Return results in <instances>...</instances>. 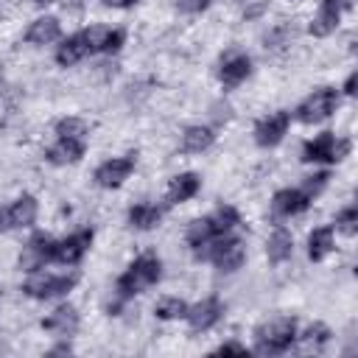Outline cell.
<instances>
[{"label": "cell", "mask_w": 358, "mask_h": 358, "mask_svg": "<svg viewBox=\"0 0 358 358\" xmlns=\"http://www.w3.org/2000/svg\"><path fill=\"white\" fill-rule=\"evenodd\" d=\"M238 224H241L238 210H235L232 204H221L215 213H210V215H201V218L190 221V227H187V232H185L187 246H190V249H193V255H196V252H199L201 246H207L213 238H221V235L232 232Z\"/></svg>", "instance_id": "obj_1"}, {"label": "cell", "mask_w": 358, "mask_h": 358, "mask_svg": "<svg viewBox=\"0 0 358 358\" xmlns=\"http://www.w3.org/2000/svg\"><path fill=\"white\" fill-rule=\"evenodd\" d=\"M162 277V260L157 255H140L137 260L129 263V268L115 280V291H117V299H131L137 294H143L145 288L157 285Z\"/></svg>", "instance_id": "obj_2"}, {"label": "cell", "mask_w": 358, "mask_h": 358, "mask_svg": "<svg viewBox=\"0 0 358 358\" xmlns=\"http://www.w3.org/2000/svg\"><path fill=\"white\" fill-rule=\"evenodd\" d=\"M296 341V319L291 316H277L255 330V352L257 355H280L291 350Z\"/></svg>", "instance_id": "obj_3"}, {"label": "cell", "mask_w": 358, "mask_h": 358, "mask_svg": "<svg viewBox=\"0 0 358 358\" xmlns=\"http://www.w3.org/2000/svg\"><path fill=\"white\" fill-rule=\"evenodd\" d=\"M196 257L199 260H210L218 271H238L243 266V260H246V246H243V241L238 235L227 232L221 238H213L207 246H201L196 252Z\"/></svg>", "instance_id": "obj_4"}, {"label": "cell", "mask_w": 358, "mask_h": 358, "mask_svg": "<svg viewBox=\"0 0 358 358\" xmlns=\"http://www.w3.org/2000/svg\"><path fill=\"white\" fill-rule=\"evenodd\" d=\"M78 274H42L34 271L31 280L22 282V294L31 299H53V296H64L76 288Z\"/></svg>", "instance_id": "obj_5"}, {"label": "cell", "mask_w": 358, "mask_h": 358, "mask_svg": "<svg viewBox=\"0 0 358 358\" xmlns=\"http://www.w3.org/2000/svg\"><path fill=\"white\" fill-rule=\"evenodd\" d=\"M336 106H338V92L333 87H319L294 109V117L299 123H308V126L322 123L324 117H330L336 112Z\"/></svg>", "instance_id": "obj_6"}, {"label": "cell", "mask_w": 358, "mask_h": 358, "mask_svg": "<svg viewBox=\"0 0 358 358\" xmlns=\"http://www.w3.org/2000/svg\"><path fill=\"white\" fill-rule=\"evenodd\" d=\"M350 151L347 140H336L333 131H322L302 145V162H338Z\"/></svg>", "instance_id": "obj_7"}, {"label": "cell", "mask_w": 358, "mask_h": 358, "mask_svg": "<svg viewBox=\"0 0 358 358\" xmlns=\"http://www.w3.org/2000/svg\"><path fill=\"white\" fill-rule=\"evenodd\" d=\"M53 246L56 241L45 232H34L28 238V243L22 246V255H20V268L22 271H39L42 266L53 263Z\"/></svg>", "instance_id": "obj_8"}, {"label": "cell", "mask_w": 358, "mask_h": 358, "mask_svg": "<svg viewBox=\"0 0 358 358\" xmlns=\"http://www.w3.org/2000/svg\"><path fill=\"white\" fill-rule=\"evenodd\" d=\"M134 165H137V154L134 151L131 154H123V157H112V159H106V162H101L95 168V182L101 187H106V190L120 187L129 179V173L134 171Z\"/></svg>", "instance_id": "obj_9"}, {"label": "cell", "mask_w": 358, "mask_h": 358, "mask_svg": "<svg viewBox=\"0 0 358 358\" xmlns=\"http://www.w3.org/2000/svg\"><path fill=\"white\" fill-rule=\"evenodd\" d=\"M288 126H291V112L277 109V112H271V115H266V117L257 120V126H255V143L260 148H274L285 137Z\"/></svg>", "instance_id": "obj_10"}, {"label": "cell", "mask_w": 358, "mask_h": 358, "mask_svg": "<svg viewBox=\"0 0 358 358\" xmlns=\"http://www.w3.org/2000/svg\"><path fill=\"white\" fill-rule=\"evenodd\" d=\"M221 316H224V305H221V299L215 294L204 296L196 305H187V313H185V319H187V324H190L193 333H204V330L215 327Z\"/></svg>", "instance_id": "obj_11"}, {"label": "cell", "mask_w": 358, "mask_h": 358, "mask_svg": "<svg viewBox=\"0 0 358 358\" xmlns=\"http://www.w3.org/2000/svg\"><path fill=\"white\" fill-rule=\"evenodd\" d=\"M90 243H92V229H78V232L56 241V246H53V263H62V266L81 263V257L87 255Z\"/></svg>", "instance_id": "obj_12"}, {"label": "cell", "mask_w": 358, "mask_h": 358, "mask_svg": "<svg viewBox=\"0 0 358 358\" xmlns=\"http://www.w3.org/2000/svg\"><path fill=\"white\" fill-rule=\"evenodd\" d=\"M350 8H352V0H322L319 14L310 20L308 31H310L313 36H330V34L338 28L344 11H350Z\"/></svg>", "instance_id": "obj_13"}, {"label": "cell", "mask_w": 358, "mask_h": 358, "mask_svg": "<svg viewBox=\"0 0 358 358\" xmlns=\"http://www.w3.org/2000/svg\"><path fill=\"white\" fill-rule=\"evenodd\" d=\"M310 196L302 190V187H282L274 193L271 199V215L274 218H291V215H299L310 207Z\"/></svg>", "instance_id": "obj_14"}, {"label": "cell", "mask_w": 358, "mask_h": 358, "mask_svg": "<svg viewBox=\"0 0 358 358\" xmlns=\"http://www.w3.org/2000/svg\"><path fill=\"white\" fill-rule=\"evenodd\" d=\"M252 76V59L246 53H229L221 59L218 67V81L224 84V90H235L238 84H243Z\"/></svg>", "instance_id": "obj_15"}, {"label": "cell", "mask_w": 358, "mask_h": 358, "mask_svg": "<svg viewBox=\"0 0 358 358\" xmlns=\"http://www.w3.org/2000/svg\"><path fill=\"white\" fill-rule=\"evenodd\" d=\"M87 56H92L90 28H84V31H78V34L62 39V45L56 48V62H59L62 67H70V64H76V62H81V59H87Z\"/></svg>", "instance_id": "obj_16"}, {"label": "cell", "mask_w": 358, "mask_h": 358, "mask_svg": "<svg viewBox=\"0 0 358 358\" xmlns=\"http://www.w3.org/2000/svg\"><path fill=\"white\" fill-rule=\"evenodd\" d=\"M42 330L59 336V338H70L78 330V310L73 305H59L53 308L45 319H42Z\"/></svg>", "instance_id": "obj_17"}, {"label": "cell", "mask_w": 358, "mask_h": 358, "mask_svg": "<svg viewBox=\"0 0 358 358\" xmlns=\"http://www.w3.org/2000/svg\"><path fill=\"white\" fill-rule=\"evenodd\" d=\"M36 221V199L34 196H20L8 204V210L3 213V227L6 229H20V227H31Z\"/></svg>", "instance_id": "obj_18"}, {"label": "cell", "mask_w": 358, "mask_h": 358, "mask_svg": "<svg viewBox=\"0 0 358 358\" xmlns=\"http://www.w3.org/2000/svg\"><path fill=\"white\" fill-rule=\"evenodd\" d=\"M87 151V140H70V137H59L48 151H45V159L50 165H73L84 157Z\"/></svg>", "instance_id": "obj_19"}, {"label": "cell", "mask_w": 358, "mask_h": 358, "mask_svg": "<svg viewBox=\"0 0 358 358\" xmlns=\"http://www.w3.org/2000/svg\"><path fill=\"white\" fill-rule=\"evenodd\" d=\"M199 187H201V179L193 171H185V173L173 176L171 185H168V193H165V207H173V204H182V201L193 199L199 193Z\"/></svg>", "instance_id": "obj_20"}, {"label": "cell", "mask_w": 358, "mask_h": 358, "mask_svg": "<svg viewBox=\"0 0 358 358\" xmlns=\"http://www.w3.org/2000/svg\"><path fill=\"white\" fill-rule=\"evenodd\" d=\"M59 34H62V25H59L56 17H39V20H34L28 25L25 42L28 45H50V42L59 39Z\"/></svg>", "instance_id": "obj_21"}, {"label": "cell", "mask_w": 358, "mask_h": 358, "mask_svg": "<svg viewBox=\"0 0 358 358\" xmlns=\"http://www.w3.org/2000/svg\"><path fill=\"white\" fill-rule=\"evenodd\" d=\"M162 210H165V207H157V204L140 201V204L129 207L126 221H129V227H134V229H154V227L162 221Z\"/></svg>", "instance_id": "obj_22"}, {"label": "cell", "mask_w": 358, "mask_h": 358, "mask_svg": "<svg viewBox=\"0 0 358 358\" xmlns=\"http://www.w3.org/2000/svg\"><path fill=\"white\" fill-rule=\"evenodd\" d=\"M291 252H294V238H291V232L285 229V227H277L274 232H271V238H268V243H266V257H268V263H285L288 257H291Z\"/></svg>", "instance_id": "obj_23"}, {"label": "cell", "mask_w": 358, "mask_h": 358, "mask_svg": "<svg viewBox=\"0 0 358 358\" xmlns=\"http://www.w3.org/2000/svg\"><path fill=\"white\" fill-rule=\"evenodd\" d=\"M215 143V131L210 126H187L182 134V151L187 154H201Z\"/></svg>", "instance_id": "obj_24"}, {"label": "cell", "mask_w": 358, "mask_h": 358, "mask_svg": "<svg viewBox=\"0 0 358 358\" xmlns=\"http://www.w3.org/2000/svg\"><path fill=\"white\" fill-rule=\"evenodd\" d=\"M333 252V227H319L308 235V257L313 263L324 260Z\"/></svg>", "instance_id": "obj_25"}, {"label": "cell", "mask_w": 358, "mask_h": 358, "mask_svg": "<svg viewBox=\"0 0 358 358\" xmlns=\"http://www.w3.org/2000/svg\"><path fill=\"white\" fill-rule=\"evenodd\" d=\"M296 338H299V347H302L305 352H319V350L330 341V327L322 324V322H313V324L305 327V333L296 336Z\"/></svg>", "instance_id": "obj_26"}, {"label": "cell", "mask_w": 358, "mask_h": 358, "mask_svg": "<svg viewBox=\"0 0 358 358\" xmlns=\"http://www.w3.org/2000/svg\"><path fill=\"white\" fill-rule=\"evenodd\" d=\"M187 313V302L179 299V296H165L154 305V316L162 319V322H173V319H185Z\"/></svg>", "instance_id": "obj_27"}, {"label": "cell", "mask_w": 358, "mask_h": 358, "mask_svg": "<svg viewBox=\"0 0 358 358\" xmlns=\"http://www.w3.org/2000/svg\"><path fill=\"white\" fill-rule=\"evenodd\" d=\"M87 120L81 117H62L56 123V134L59 137H70V140H87Z\"/></svg>", "instance_id": "obj_28"}, {"label": "cell", "mask_w": 358, "mask_h": 358, "mask_svg": "<svg viewBox=\"0 0 358 358\" xmlns=\"http://www.w3.org/2000/svg\"><path fill=\"white\" fill-rule=\"evenodd\" d=\"M333 229H338L341 235H355L358 232V207L355 204H350V207H344L338 215H336V224H333Z\"/></svg>", "instance_id": "obj_29"}, {"label": "cell", "mask_w": 358, "mask_h": 358, "mask_svg": "<svg viewBox=\"0 0 358 358\" xmlns=\"http://www.w3.org/2000/svg\"><path fill=\"white\" fill-rule=\"evenodd\" d=\"M327 179H330V173H327V171H319V173H313V176H308V179H305L302 190H305L310 199H316V196L327 187Z\"/></svg>", "instance_id": "obj_30"}, {"label": "cell", "mask_w": 358, "mask_h": 358, "mask_svg": "<svg viewBox=\"0 0 358 358\" xmlns=\"http://www.w3.org/2000/svg\"><path fill=\"white\" fill-rule=\"evenodd\" d=\"M126 42V34L120 28H106V36H103V50L101 53H117Z\"/></svg>", "instance_id": "obj_31"}, {"label": "cell", "mask_w": 358, "mask_h": 358, "mask_svg": "<svg viewBox=\"0 0 358 358\" xmlns=\"http://www.w3.org/2000/svg\"><path fill=\"white\" fill-rule=\"evenodd\" d=\"M210 3L213 0H176L179 11H185V14H201L204 8H210Z\"/></svg>", "instance_id": "obj_32"}, {"label": "cell", "mask_w": 358, "mask_h": 358, "mask_svg": "<svg viewBox=\"0 0 358 358\" xmlns=\"http://www.w3.org/2000/svg\"><path fill=\"white\" fill-rule=\"evenodd\" d=\"M224 352H235V355H246L249 350H246L243 344H238V341H227V344H221V347H215V355H224Z\"/></svg>", "instance_id": "obj_33"}, {"label": "cell", "mask_w": 358, "mask_h": 358, "mask_svg": "<svg viewBox=\"0 0 358 358\" xmlns=\"http://www.w3.org/2000/svg\"><path fill=\"white\" fill-rule=\"evenodd\" d=\"M103 6H112V8H131L137 0H101Z\"/></svg>", "instance_id": "obj_34"}, {"label": "cell", "mask_w": 358, "mask_h": 358, "mask_svg": "<svg viewBox=\"0 0 358 358\" xmlns=\"http://www.w3.org/2000/svg\"><path fill=\"white\" fill-rule=\"evenodd\" d=\"M344 92H347V95H355V73H350V76H347V84H344Z\"/></svg>", "instance_id": "obj_35"}, {"label": "cell", "mask_w": 358, "mask_h": 358, "mask_svg": "<svg viewBox=\"0 0 358 358\" xmlns=\"http://www.w3.org/2000/svg\"><path fill=\"white\" fill-rule=\"evenodd\" d=\"M50 352H53V355H56V352H70V344H59V347H53Z\"/></svg>", "instance_id": "obj_36"}, {"label": "cell", "mask_w": 358, "mask_h": 358, "mask_svg": "<svg viewBox=\"0 0 358 358\" xmlns=\"http://www.w3.org/2000/svg\"><path fill=\"white\" fill-rule=\"evenodd\" d=\"M34 3H36V6H50L53 0H34Z\"/></svg>", "instance_id": "obj_37"}, {"label": "cell", "mask_w": 358, "mask_h": 358, "mask_svg": "<svg viewBox=\"0 0 358 358\" xmlns=\"http://www.w3.org/2000/svg\"><path fill=\"white\" fill-rule=\"evenodd\" d=\"M0 227H3V213H0Z\"/></svg>", "instance_id": "obj_38"}]
</instances>
